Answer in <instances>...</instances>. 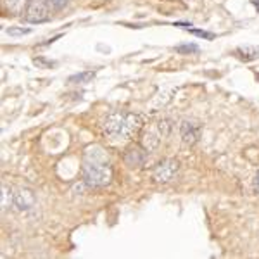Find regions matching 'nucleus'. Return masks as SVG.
<instances>
[{
    "instance_id": "nucleus-1",
    "label": "nucleus",
    "mask_w": 259,
    "mask_h": 259,
    "mask_svg": "<svg viewBox=\"0 0 259 259\" xmlns=\"http://www.w3.org/2000/svg\"><path fill=\"white\" fill-rule=\"evenodd\" d=\"M144 126V116L135 112H111L102 123L104 133L116 140H130Z\"/></svg>"
},
{
    "instance_id": "nucleus-2",
    "label": "nucleus",
    "mask_w": 259,
    "mask_h": 259,
    "mask_svg": "<svg viewBox=\"0 0 259 259\" xmlns=\"http://www.w3.org/2000/svg\"><path fill=\"white\" fill-rule=\"evenodd\" d=\"M83 178L89 187H106L111 183L112 168L109 162H85Z\"/></svg>"
},
{
    "instance_id": "nucleus-3",
    "label": "nucleus",
    "mask_w": 259,
    "mask_h": 259,
    "mask_svg": "<svg viewBox=\"0 0 259 259\" xmlns=\"http://www.w3.org/2000/svg\"><path fill=\"white\" fill-rule=\"evenodd\" d=\"M178 169H180V164L177 159H166L154 168L152 178L156 180L157 183H168L178 175Z\"/></svg>"
},
{
    "instance_id": "nucleus-4",
    "label": "nucleus",
    "mask_w": 259,
    "mask_h": 259,
    "mask_svg": "<svg viewBox=\"0 0 259 259\" xmlns=\"http://www.w3.org/2000/svg\"><path fill=\"white\" fill-rule=\"evenodd\" d=\"M49 18H50V14H49L47 0H31L30 6H28L24 19H26L28 23H45V21H49Z\"/></svg>"
},
{
    "instance_id": "nucleus-5",
    "label": "nucleus",
    "mask_w": 259,
    "mask_h": 259,
    "mask_svg": "<svg viewBox=\"0 0 259 259\" xmlns=\"http://www.w3.org/2000/svg\"><path fill=\"white\" fill-rule=\"evenodd\" d=\"M180 135H182V140L185 145H194L200 139V126L197 123H194V121H182Z\"/></svg>"
},
{
    "instance_id": "nucleus-6",
    "label": "nucleus",
    "mask_w": 259,
    "mask_h": 259,
    "mask_svg": "<svg viewBox=\"0 0 259 259\" xmlns=\"http://www.w3.org/2000/svg\"><path fill=\"white\" fill-rule=\"evenodd\" d=\"M36 197L30 189H18L14 192V207L19 211H30L35 207Z\"/></svg>"
},
{
    "instance_id": "nucleus-7",
    "label": "nucleus",
    "mask_w": 259,
    "mask_h": 259,
    "mask_svg": "<svg viewBox=\"0 0 259 259\" xmlns=\"http://www.w3.org/2000/svg\"><path fill=\"white\" fill-rule=\"evenodd\" d=\"M145 157H147V150L135 145V147L128 149L126 154H124V164L128 168H140V166H144Z\"/></svg>"
},
{
    "instance_id": "nucleus-8",
    "label": "nucleus",
    "mask_w": 259,
    "mask_h": 259,
    "mask_svg": "<svg viewBox=\"0 0 259 259\" xmlns=\"http://www.w3.org/2000/svg\"><path fill=\"white\" fill-rule=\"evenodd\" d=\"M162 139L159 128H149L144 132V135H142V147H144L147 152H152L154 149L159 145V142Z\"/></svg>"
},
{
    "instance_id": "nucleus-9",
    "label": "nucleus",
    "mask_w": 259,
    "mask_h": 259,
    "mask_svg": "<svg viewBox=\"0 0 259 259\" xmlns=\"http://www.w3.org/2000/svg\"><path fill=\"white\" fill-rule=\"evenodd\" d=\"M85 162H109V156L100 145H90L85 150Z\"/></svg>"
},
{
    "instance_id": "nucleus-10",
    "label": "nucleus",
    "mask_w": 259,
    "mask_h": 259,
    "mask_svg": "<svg viewBox=\"0 0 259 259\" xmlns=\"http://www.w3.org/2000/svg\"><path fill=\"white\" fill-rule=\"evenodd\" d=\"M235 52H237V56H239L242 61H254V59H257V57H259V49L257 47H250V45L239 47Z\"/></svg>"
},
{
    "instance_id": "nucleus-11",
    "label": "nucleus",
    "mask_w": 259,
    "mask_h": 259,
    "mask_svg": "<svg viewBox=\"0 0 259 259\" xmlns=\"http://www.w3.org/2000/svg\"><path fill=\"white\" fill-rule=\"evenodd\" d=\"M31 0H6L7 9H9L12 14H21L28 6H30Z\"/></svg>"
},
{
    "instance_id": "nucleus-12",
    "label": "nucleus",
    "mask_w": 259,
    "mask_h": 259,
    "mask_svg": "<svg viewBox=\"0 0 259 259\" xmlns=\"http://www.w3.org/2000/svg\"><path fill=\"white\" fill-rule=\"evenodd\" d=\"M0 206H2V211L14 206V194H12V190L7 185H2V200H0Z\"/></svg>"
},
{
    "instance_id": "nucleus-13",
    "label": "nucleus",
    "mask_w": 259,
    "mask_h": 259,
    "mask_svg": "<svg viewBox=\"0 0 259 259\" xmlns=\"http://www.w3.org/2000/svg\"><path fill=\"white\" fill-rule=\"evenodd\" d=\"M95 78V71H85V73L73 74L69 78V83H90Z\"/></svg>"
},
{
    "instance_id": "nucleus-14",
    "label": "nucleus",
    "mask_w": 259,
    "mask_h": 259,
    "mask_svg": "<svg viewBox=\"0 0 259 259\" xmlns=\"http://www.w3.org/2000/svg\"><path fill=\"white\" fill-rule=\"evenodd\" d=\"M30 31H31L30 28H18V26L7 28V33H9L11 36H21V35H26V33H30Z\"/></svg>"
},
{
    "instance_id": "nucleus-15",
    "label": "nucleus",
    "mask_w": 259,
    "mask_h": 259,
    "mask_svg": "<svg viewBox=\"0 0 259 259\" xmlns=\"http://www.w3.org/2000/svg\"><path fill=\"white\" fill-rule=\"evenodd\" d=\"M177 52L180 54H190V52H199V47L194 44H187V45H178Z\"/></svg>"
},
{
    "instance_id": "nucleus-16",
    "label": "nucleus",
    "mask_w": 259,
    "mask_h": 259,
    "mask_svg": "<svg viewBox=\"0 0 259 259\" xmlns=\"http://www.w3.org/2000/svg\"><path fill=\"white\" fill-rule=\"evenodd\" d=\"M157 128H159V132H161V135H162V137H168V135H169V132H171V123H169L168 119L159 121V123H157Z\"/></svg>"
},
{
    "instance_id": "nucleus-17",
    "label": "nucleus",
    "mask_w": 259,
    "mask_h": 259,
    "mask_svg": "<svg viewBox=\"0 0 259 259\" xmlns=\"http://www.w3.org/2000/svg\"><path fill=\"white\" fill-rule=\"evenodd\" d=\"M187 31H190L192 35H197L200 38H206V40H212L214 35L212 33H207V31H202V30H194V28H187Z\"/></svg>"
},
{
    "instance_id": "nucleus-18",
    "label": "nucleus",
    "mask_w": 259,
    "mask_h": 259,
    "mask_svg": "<svg viewBox=\"0 0 259 259\" xmlns=\"http://www.w3.org/2000/svg\"><path fill=\"white\" fill-rule=\"evenodd\" d=\"M49 2H50V6H52L54 9L59 11V9H62V7L66 6V4H68V0H49Z\"/></svg>"
},
{
    "instance_id": "nucleus-19",
    "label": "nucleus",
    "mask_w": 259,
    "mask_h": 259,
    "mask_svg": "<svg viewBox=\"0 0 259 259\" xmlns=\"http://www.w3.org/2000/svg\"><path fill=\"white\" fill-rule=\"evenodd\" d=\"M33 62H35L36 66H41V68H50V66H56V62H50V61L40 59V57H38V59H35Z\"/></svg>"
},
{
    "instance_id": "nucleus-20",
    "label": "nucleus",
    "mask_w": 259,
    "mask_h": 259,
    "mask_svg": "<svg viewBox=\"0 0 259 259\" xmlns=\"http://www.w3.org/2000/svg\"><path fill=\"white\" fill-rule=\"evenodd\" d=\"M252 187H254V192L259 194V171H257L256 177H254V180H252Z\"/></svg>"
},
{
    "instance_id": "nucleus-21",
    "label": "nucleus",
    "mask_w": 259,
    "mask_h": 259,
    "mask_svg": "<svg viewBox=\"0 0 259 259\" xmlns=\"http://www.w3.org/2000/svg\"><path fill=\"white\" fill-rule=\"evenodd\" d=\"M250 2L254 4V7H256V9L259 11V0H250Z\"/></svg>"
}]
</instances>
